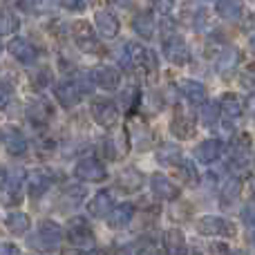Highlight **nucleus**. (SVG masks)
Wrapping results in <instances>:
<instances>
[{
    "label": "nucleus",
    "mask_w": 255,
    "mask_h": 255,
    "mask_svg": "<svg viewBox=\"0 0 255 255\" xmlns=\"http://www.w3.org/2000/svg\"><path fill=\"white\" fill-rule=\"evenodd\" d=\"M4 226H7V231L13 235H25L31 226V220L25 213H11V215L4 220Z\"/></svg>",
    "instance_id": "nucleus-30"
},
{
    "label": "nucleus",
    "mask_w": 255,
    "mask_h": 255,
    "mask_svg": "<svg viewBox=\"0 0 255 255\" xmlns=\"http://www.w3.org/2000/svg\"><path fill=\"white\" fill-rule=\"evenodd\" d=\"M108 215H110V222H108V224H110V229H117V231H119V229H126V226L132 222V215H134V206H132V204H121V206L112 208Z\"/></svg>",
    "instance_id": "nucleus-22"
},
{
    "label": "nucleus",
    "mask_w": 255,
    "mask_h": 255,
    "mask_svg": "<svg viewBox=\"0 0 255 255\" xmlns=\"http://www.w3.org/2000/svg\"><path fill=\"white\" fill-rule=\"evenodd\" d=\"M36 240H40L43 249H52L63 240V231H61V226H58L56 222L43 220L40 222V226H38V235H36Z\"/></svg>",
    "instance_id": "nucleus-15"
},
{
    "label": "nucleus",
    "mask_w": 255,
    "mask_h": 255,
    "mask_svg": "<svg viewBox=\"0 0 255 255\" xmlns=\"http://www.w3.org/2000/svg\"><path fill=\"white\" fill-rule=\"evenodd\" d=\"M72 34H74V40H76V45H79V49H83V52H88V54L101 52V47H99L97 38H94L92 25H88L85 20L72 22Z\"/></svg>",
    "instance_id": "nucleus-9"
},
{
    "label": "nucleus",
    "mask_w": 255,
    "mask_h": 255,
    "mask_svg": "<svg viewBox=\"0 0 255 255\" xmlns=\"http://www.w3.org/2000/svg\"><path fill=\"white\" fill-rule=\"evenodd\" d=\"M7 49H9V54H11L16 61L22 63V65H34L36 58H38V49H36L34 45H31L29 40H25V38L9 40Z\"/></svg>",
    "instance_id": "nucleus-13"
},
{
    "label": "nucleus",
    "mask_w": 255,
    "mask_h": 255,
    "mask_svg": "<svg viewBox=\"0 0 255 255\" xmlns=\"http://www.w3.org/2000/svg\"><path fill=\"white\" fill-rule=\"evenodd\" d=\"M163 52H166V58L175 65H186L190 63V49L179 36H166V43H163Z\"/></svg>",
    "instance_id": "nucleus-12"
},
{
    "label": "nucleus",
    "mask_w": 255,
    "mask_h": 255,
    "mask_svg": "<svg viewBox=\"0 0 255 255\" xmlns=\"http://www.w3.org/2000/svg\"><path fill=\"white\" fill-rule=\"evenodd\" d=\"M233 161L240 163V166H249V163H251V136H249L247 132H242V134L235 139Z\"/></svg>",
    "instance_id": "nucleus-25"
},
{
    "label": "nucleus",
    "mask_w": 255,
    "mask_h": 255,
    "mask_svg": "<svg viewBox=\"0 0 255 255\" xmlns=\"http://www.w3.org/2000/svg\"><path fill=\"white\" fill-rule=\"evenodd\" d=\"M150 188H152V193L157 195L159 199H163V202H175L181 195L179 186L168 179L166 175H161V172H154V175L150 177Z\"/></svg>",
    "instance_id": "nucleus-10"
},
{
    "label": "nucleus",
    "mask_w": 255,
    "mask_h": 255,
    "mask_svg": "<svg viewBox=\"0 0 255 255\" xmlns=\"http://www.w3.org/2000/svg\"><path fill=\"white\" fill-rule=\"evenodd\" d=\"M215 9L220 13V18H224V20H238L244 11V2L242 0H217Z\"/></svg>",
    "instance_id": "nucleus-26"
},
{
    "label": "nucleus",
    "mask_w": 255,
    "mask_h": 255,
    "mask_svg": "<svg viewBox=\"0 0 255 255\" xmlns=\"http://www.w3.org/2000/svg\"><path fill=\"white\" fill-rule=\"evenodd\" d=\"M240 63V52L235 47H224L215 58V67L220 74H231Z\"/></svg>",
    "instance_id": "nucleus-19"
},
{
    "label": "nucleus",
    "mask_w": 255,
    "mask_h": 255,
    "mask_svg": "<svg viewBox=\"0 0 255 255\" xmlns=\"http://www.w3.org/2000/svg\"><path fill=\"white\" fill-rule=\"evenodd\" d=\"M251 79H253V67H247V70L240 74V83H242L247 90H251L253 88V81Z\"/></svg>",
    "instance_id": "nucleus-37"
},
{
    "label": "nucleus",
    "mask_w": 255,
    "mask_h": 255,
    "mask_svg": "<svg viewBox=\"0 0 255 255\" xmlns=\"http://www.w3.org/2000/svg\"><path fill=\"white\" fill-rule=\"evenodd\" d=\"M179 168H181V177L186 179V184H188V186H197V184H199L197 168H195V163H193V161H188V159L184 161V159H181Z\"/></svg>",
    "instance_id": "nucleus-33"
},
{
    "label": "nucleus",
    "mask_w": 255,
    "mask_h": 255,
    "mask_svg": "<svg viewBox=\"0 0 255 255\" xmlns=\"http://www.w3.org/2000/svg\"><path fill=\"white\" fill-rule=\"evenodd\" d=\"M9 97H11V90H9V85L0 81V106H4V103L9 101Z\"/></svg>",
    "instance_id": "nucleus-38"
},
{
    "label": "nucleus",
    "mask_w": 255,
    "mask_h": 255,
    "mask_svg": "<svg viewBox=\"0 0 255 255\" xmlns=\"http://www.w3.org/2000/svg\"><path fill=\"white\" fill-rule=\"evenodd\" d=\"M163 244H166V251L168 253H186V240H184V233L179 229H170L166 235H163Z\"/></svg>",
    "instance_id": "nucleus-31"
},
{
    "label": "nucleus",
    "mask_w": 255,
    "mask_h": 255,
    "mask_svg": "<svg viewBox=\"0 0 255 255\" xmlns=\"http://www.w3.org/2000/svg\"><path fill=\"white\" fill-rule=\"evenodd\" d=\"M197 233L208 235V238H235L238 229L231 220L217 215H204L197 220Z\"/></svg>",
    "instance_id": "nucleus-2"
},
{
    "label": "nucleus",
    "mask_w": 255,
    "mask_h": 255,
    "mask_svg": "<svg viewBox=\"0 0 255 255\" xmlns=\"http://www.w3.org/2000/svg\"><path fill=\"white\" fill-rule=\"evenodd\" d=\"M108 4H112V7H119V9H128L134 4V0H108Z\"/></svg>",
    "instance_id": "nucleus-39"
},
{
    "label": "nucleus",
    "mask_w": 255,
    "mask_h": 255,
    "mask_svg": "<svg viewBox=\"0 0 255 255\" xmlns=\"http://www.w3.org/2000/svg\"><path fill=\"white\" fill-rule=\"evenodd\" d=\"M56 4L67 11H83L85 9V0H56Z\"/></svg>",
    "instance_id": "nucleus-35"
},
{
    "label": "nucleus",
    "mask_w": 255,
    "mask_h": 255,
    "mask_svg": "<svg viewBox=\"0 0 255 255\" xmlns=\"http://www.w3.org/2000/svg\"><path fill=\"white\" fill-rule=\"evenodd\" d=\"M150 2L159 13H170L172 7H175V0H150Z\"/></svg>",
    "instance_id": "nucleus-36"
},
{
    "label": "nucleus",
    "mask_w": 255,
    "mask_h": 255,
    "mask_svg": "<svg viewBox=\"0 0 255 255\" xmlns=\"http://www.w3.org/2000/svg\"><path fill=\"white\" fill-rule=\"evenodd\" d=\"M215 251H217V253H229V247H226V244H217Z\"/></svg>",
    "instance_id": "nucleus-42"
},
{
    "label": "nucleus",
    "mask_w": 255,
    "mask_h": 255,
    "mask_svg": "<svg viewBox=\"0 0 255 255\" xmlns=\"http://www.w3.org/2000/svg\"><path fill=\"white\" fill-rule=\"evenodd\" d=\"M0 139H2V148L7 150L13 157H20V154L27 152V141L25 134L18 130L16 126H7L2 132H0Z\"/></svg>",
    "instance_id": "nucleus-11"
},
{
    "label": "nucleus",
    "mask_w": 255,
    "mask_h": 255,
    "mask_svg": "<svg viewBox=\"0 0 255 255\" xmlns=\"http://www.w3.org/2000/svg\"><path fill=\"white\" fill-rule=\"evenodd\" d=\"M242 190H244V184L240 177H231V179L224 181V186H222V204L224 206H233L235 202H240V197H242Z\"/></svg>",
    "instance_id": "nucleus-18"
},
{
    "label": "nucleus",
    "mask_w": 255,
    "mask_h": 255,
    "mask_svg": "<svg viewBox=\"0 0 255 255\" xmlns=\"http://www.w3.org/2000/svg\"><path fill=\"white\" fill-rule=\"evenodd\" d=\"M181 92H184V97L188 99L190 103H197V106L206 103V88H204L202 83H197V81H193V79L181 81Z\"/></svg>",
    "instance_id": "nucleus-29"
},
{
    "label": "nucleus",
    "mask_w": 255,
    "mask_h": 255,
    "mask_svg": "<svg viewBox=\"0 0 255 255\" xmlns=\"http://www.w3.org/2000/svg\"><path fill=\"white\" fill-rule=\"evenodd\" d=\"M94 27H97V31L101 36H106V38H115L121 29L119 18L110 11H99L97 16H94Z\"/></svg>",
    "instance_id": "nucleus-17"
},
{
    "label": "nucleus",
    "mask_w": 255,
    "mask_h": 255,
    "mask_svg": "<svg viewBox=\"0 0 255 255\" xmlns=\"http://www.w3.org/2000/svg\"><path fill=\"white\" fill-rule=\"evenodd\" d=\"M92 119L101 128H115L119 121V108L110 101H99L92 106Z\"/></svg>",
    "instance_id": "nucleus-14"
},
{
    "label": "nucleus",
    "mask_w": 255,
    "mask_h": 255,
    "mask_svg": "<svg viewBox=\"0 0 255 255\" xmlns=\"http://www.w3.org/2000/svg\"><path fill=\"white\" fill-rule=\"evenodd\" d=\"M0 52H2V43H0Z\"/></svg>",
    "instance_id": "nucleus-43"
},
{
    "label": "nucleus",
    "mask_w": 255,
    "mask_h": 255,
    "mask_svg": "<svg viewBox=\"0 0 255 255\" xmlns=\"http://www.w3.org/2000/svg\"><path fill=\"white\" fill-rule=\"evenodd\" d=\"M92 81L97 85H101L103 90H117L121 85V74H119V70H115V67L101 65L92 72Z\"/></svg>",
    "instance_id": "nucleus-16"
},
{
    "label": "nucleus",
    "mask_w": 255,
    "mask_h": 255,
    "mask_svg": "<svg viewBox=\"0 0 255 255\" xmlns=\"http://www.w3.org/2000/svg\"><path fill=\"white\" fill-rule=\"evenodd\" d=\"M18 29V18L11 9L7 7H0V36H7L13 34Z\"/></svg>",
    "instance_id": "nucleus-32"
},
{
    "label": "nucleus",
    "mask_w": 255,
    "mask_h": 255,
    "mask_svg": "<svg viewBox=\"0 0 255 255\" xmlns=\"http://www.w3.org/2000/svg\"><path fill=\"white\" fill-rule=\"evenodd\" d=\"M222 154V143L217 139H208V141H202V143L195 148V157L199 159L202 163H213L217 161Z\"/></svg>",
    "instance_id": "nucleus-20"
},
{
    "label": "nucleus",
    "mask_w": 255,
    "mask_h": 255,
    "mask_svg": "<svg viewBox=\"0 0 255 255\" xmlns=\"http://www.w3.org/2000/svg\"><path fill=\"white\" fill-rule=\"evenodd\" d=\"M65 238H67V242L74 244V247H90V244L94 242V231L88 220L76 217V220H72L70 226H67Z\"/></svg>",
    "instance_id": "nucleus-5"
},
{
    "label": "nucleus",
    "mask_w": 255,
    "mask_h": 255,
    "mask_svg": "<svg viewBox=\"0 0 255 255\" xmlns=\"http://www.w3.org/2000/svg\"><path fill=\"white\" fill-rule=\"evenodd\" d=\"M132 181L134 184H141V175L139 172H134V170H128L124 177H121V186H124L126 190H136L134 186H132Z\"/></svg>",
    "instance_id": "nucleus-34"
},
{
    "label": "nucleus",
    "mask_w": 255,
    "mask_h": 255,
    "mask_svg": "<svg viewBox=\"0 0 255 255\" xmlns=\"http://www.w3.org/2000/svg\"><path fill=\"white\" fill-rule=\"evenodd\" d=\"M244 224L253 226V206H251V204H247V206H244Z\"/></svg>",
    "instance_id": "nucleus-40"
},
{
    "label": "nucleus",
    "mask_w": 255,
    "mask_h": 255,
    "mask_svg": "<svg viewBox=\"0 0 255 255\" xmlns=\"http://www.w3.org/2000/svg\"><path fill=\"white\" fill-rule=\"evenodd\" d=\"M22 197L20 179L11 172H0V204L2 206H16Z\"/></svg>",
    "instance_id": "nucleus-6"
},
{
    "label": "nucleus",
    "mask_w": 255,
    "mask_h": 255,
    "mask_svg": "<svg viewBox=\"0 0 255 255\" xmlns=\"http://www.w3.org/2000/svg\"><path fill=\"white\" fill-rule=\"evenodd\" d=\"M49 186H52V179H49L47 175H43V172H31V175L27 177V193L34 199L47 193Z\"/></svg>",
    "instance_id": "nucleus-28"
},
{
    "label": "nucleus",
    "mask_w": 255,
    "mask_h": 255,
    "mask_svg": "<svg viewBox=\"0 0 255 255\" xmlns=\"http://www.w3.org/2000/svg\"><path fill=\"white\" fill-rule=\"evenodd\" d=\"M74 175L83 181H103L108 177V172H106V166H103L99 159L85 157V159H81V161H76Z\"/></svg>",
    "instance_id": "nucleus-7"
},
{
    "label": "nucleus",
    "mask_w": 255,
    "mask_h": 255,
    "mask_svg": "<svg viewBox=\"0 0 255 255\" xmlns=\"http://www.w3.org/2000/svg\"><path fill=\"white\" fill-rule=\"evenodd\" d=\"M103 150H106V157L112 159V161H121V159L128 154L130 150V134L126 130L121 132H112L110 136L103 143Z\"/></svg>",
    "instance_id": "nucleus-8"
},
{
    "label": "nucleus",
    "mask_w": 255,
    "mask_h": 255,
    "mask_svg": "<svg viewBox=\"0 0 255 255\" xmlns=\"http://www.w3.org/2000/svg\"><path fill=\"white\" fill-rule=\"evenodd\" d=\"M88 211L92 217H106L108 213L112 211V195L108 190H101L97 193L88 204Z\"/></svg>",
    "instance_id": "nucleus-24"
},
{
    "label": "nucleus",
    "mask_w": 255,
    "mask_h": 255,
    "mask_svg": "<svg viewBox=\"0 0 255 255\" xmlns=\"http://www.w3.org/2000/svg\"><path fill=\"white\" fill-rule=\"evenodd\" d=\"M132 29L141 36V38H152L154 34V18L150 11H141L132 18Z\"/></svg>",
    "instance_id": "nucleus-27"
},
{
    "label": "nucleus",
    "mask_w": 255,
    "mask_h": 255,
    "mask_svg": "<svg viewBox=\"0 0 255 255\" xmlns=\"http://www.w3.org/2000/svg\"><path fill=\"white\" fill-rule=\"evenodd\" d=\"M220 110H222V115H226L229 119H238V117L244 115V101L238 94L226 92V94H222V99H220Z\"/></svg>",
    "instance_id": "nucleus-21"
},
{
    "label": "nucleus",
    "mask_w": 255,
    "mask_h": 255,
    "mask_svg": "<svg viewBox=\"0 0 255 255\" xmlns=\"http://www.w3.org/2000/svg\"><path fill=\"white\" fill-rule=\"evenodd\" d=\"M85 90H88L85 81H63L56 88V99L63 108H74L76 103H81Z\"/></svg>",
    "instance_id": "nucleus-4"
},
{
    "label": "nucleus",
    "mask_w": 255,
    "mask_h": 255,
    "mask_svg": "<svg viewBox=\"0 0 255 255\" xmlns=\"http://www.w3.org/2000/svg\"><path fill=\"white\" fill-rule=\"evenodd\" d=\"M170 132L177 139H190V136L195 134V115H190L181 103H177L175 110H172Z\"/></svg>",
    "instance_id": "nucleus-3"
},
{
    "label": "nucleus",
    "mask_w": 255,
    "mask_h": 255,
    "mask_svg": "<svg viewBox=\"0 0 255 255\" xmlns=\"http://www.w3.org/2000/svg\"><path fill=\"white\" fill-rule=\"evenodd\" d=\"M0 253H18V249L13 244H0Z\"/></svg>",
    "instance_id": "nucleus-41"
},
{
    "label": "nucleus",
    "mask_w": 255,
    "mask_h": 255,
    "mask_svg": "<svg viewBox=\"0 0 255 255\" xmlns=\"http://www.w3.org/2000/svg\"><path fill=\"white\" fill-rule=\"evenodd\" d=\"M181 159H184L181 148H179V145H175V143H163L161 148L157 150V161L161 163V166L177 168L181 163Z\"/></svg>",
    "instance_id": "nucleus-23"
},
{
    "label": "nucleus",
    "mask_w": 255,
    "mask_h": 255,
    "mask_svg": "<svg viewBox=\"0 0 255 255\" xmlns=\"http://www.w3.org/2000/svg\"><path fill=\"white\" fill-rule=\"evenodd\" d=\"M124 65L132 74H143V76H154L157 74V58H154V52L141 47V45L130 43L124 52Z\"/></svg>",
    "instance_id": "nucleus-1"
}]
</instances>
